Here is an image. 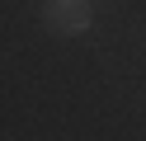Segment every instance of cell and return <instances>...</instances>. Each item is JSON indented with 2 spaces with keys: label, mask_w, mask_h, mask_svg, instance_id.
Here are the masks:
<instances>
[{
  "label": "cell",
  "mask_w": 146,
  "mask_h": 141,
  "mask_svg": "<svg viewBox=\"0 0 146 141\" xmlns=\"http://www.w3.org/2000/svg\"><path fill=\"white\" fill-rule=\"evenodd\" d=\"M47 24L57 33H80L90 24V0H52L47 5Z\"/></svg>",
  "instance_id": "1"
}]
</instances>
